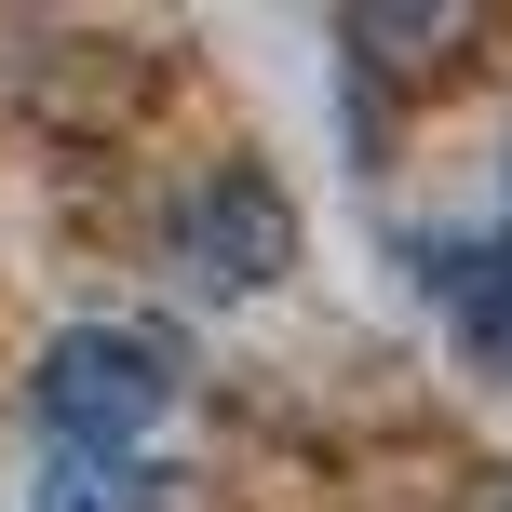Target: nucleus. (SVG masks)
<instances>
[{"label":"nucleus","instance_id":"nucleus-1","mask_svg":"<svg viewBox=\"0 0 512 512\" xmlns=\"http://www.w3.org/2000/svg\"><path fill=\"white\" fill-rule=\"evenodd\" d=\"M162 405H176V351L149 324H68L27 378V418H41V459H149Z\"/></svg>","mask_w":512,"mask_h":512},{"label":"nucleus","instance_id":"nucleus-2","mask_svg":"<svg viewBox=\"0 0 512 512\" xmlns=\"http://www.w3.org/2000/svg\"><path fill=\"white\" fill-rule=\"evenodd\" d=\"M162 270H176L189 297H216V310L270 297V283L297 270V203H283L256 162H216V176L162 216Z\"/></svg>","mask_w":512,"mask_h":512},{"label":"nucleus","instance_id":"nucleus-3","mask_svg":"<svg viewBox=\"0 0 512 512\" xmlns=\"http://www.w3.org/2000/svg\"><path fill=\"white\" fill-rule=\"evenodd\" d=\"M405 256H418V297L445 310V337L512 391V189L472 216V230H418Z\"/></svg>","mask_w":512,"mask_h":512},{"label":"nucleus","instance_id":"nucleus-4","mask_svg":"<svg viewBox=\"0 0 512 512\" xmlns=\"http://www.w3.org/2000/svg\"><path fill=\"white\" fill-rule=\"evenodd\" d=\"M41 512H162L149 459H41Z\"/></svg>","mask_w":512,"mask_h":512}]
</instances>
